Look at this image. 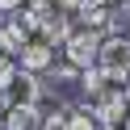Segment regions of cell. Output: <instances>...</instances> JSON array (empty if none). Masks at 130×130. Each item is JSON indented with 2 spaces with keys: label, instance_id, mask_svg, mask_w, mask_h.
I'll return each instance as SVG.
<instances>
[{
  "label": "cell",
  "instance_id": "1",
  "mask_svg": "<svg viewBox=\"0 0 130 130\" xmlns=\"http://www.w3.org/2000/svg\"><path fill=\"white\" fill-rule=\"evenodd\" d=\"M96 67H101L113 84H122V80L130 76V34H105L101 51H96Z\"/></svg>",
  "mask_w": 130,
  "mask_h": 130
},
{
  "label": "cell",
  "instance_id": "2",
  "mask_svg": "<svg viewBox=\"0 0 130 130\" xmlns=\"http://www.w3.org/2000/svg\"><path fill=\"white\" fill-rule=\"evenodd\" d=\"M101 29H88V25H76L71 29V38L63 42V59L71 63V67H92L96 63V51H101Z\"/></svg>",
  "mask_w": 130,
  "mask_h": 130
},
{
  "label": "cell",
  "instance_id": "3",
  "mask_svg": "<svg viewBox=\"0 0 130 130\" xmlns=\"http://www.w3.org/2000/svg\"><path fill=\"white\" fill-rule=\"evenodd\" d=\"M59 63V46H51L46 38H29L25 46H21V55H17V67H25V71H38V76H46V71Z\"/></svg>",
  "mask_w": 130,
  "mask_h": 130
},
{
  "label": "cell",
  "instance_id": "4",
  "mask_svg": "<svg viewBox=\"0 0 130 130\" xmlns=\"http://www.w3.org/2000/svg\"><path fill=\"white\" fill-rule=\"evenodd\" d=\"M88 105H92V113H96L101 126H122L126 113H130V101H126V92H122V84H118V88H105V92L92 96Z\"/></svg>",
  "mask_w": 130,
  "mask_h": 130
},
{
  "label": "cell",
  "instance_id": "5",
  "mask_svg": "<svg viewBox=\"0 0 130 130\" xmlns=\"http://www.w3.org/2000/svg\"><path fill=\"white\" fill-rule=\"evenodd\" d=\"M13 101H21V105H42V96H46V84H42V76L38 71H25V67H17V80H13Z\"/></svg>",
  "mask_w": 130,
  "mask_h": 130
},
{
  "label": "cell",
  "instance_id": "6",
  "mask_svg": "<svg viewBox=\"0 0 130 130\" xmlns=\"http://www.w3.org/2000/svg\"><path fill=\"white\" fill-rule=\"evenodd\" d=\"M109 0H80L76 4V13H71V17H76V25H88V29H109Z\"/></svg>",
  "mask_w": 130,
  "mask_h": 130
},
{
  "label": "cell",
  "instance_id": "7",
  "mask_svg": "<svg viewBox=\"0 0 130 130\" xmlns=\"http://www.w3.org/2000/svg\"><path fill=\"white\" fill-rule=\"evenodd\" d=\"M42 105H13V109L9 113H4V118H0V126H4V130H42Z\"/></svg>",
  "mask_w": 130,
  "mask_h": 130
},
{
  "label": "cell",
  "instance_id": "8",
  "mask_svg": "<svg viewBox=\"0 0 130 130\" xmlns=\"http://www.w3.org/2000/svg\"><path fill=\"white\" fill-rule=\"evenodd\" d=\"M109 84H113V80L105 76V71L96 67V63H92V67H80V88H84V101H92V96H101V92H105Z\"/></svg>",
  "mask_w": 130,
  "mask_h": 130
},
{
  "label": "cell",
  "instance_id": "9",
  "mask_svg": "<svg viewBox=\"0 0 130 130\" xmlns=\"http://www.w3.org/2000/svg\"><path fill=\"white\" fill-rule=\"evenodd\" d=\"M42 130H71V122H67V105H51V109L42 113Z\"/></svg>",
  "mask_w": 130,
  "mask_h": 130
},
{
  "label": "cell",
  "instance_id": "10",
  "mask_svg": "<svg viewBox=\"0 0 130 130\" xmlns=\"http://www.w3.org/2000/svg\"><path fill=\"white\" fill-rule=\"evenodd\" d=\"M13 80H17V55H4V51H0V92L13 88Z\"/></svg>",
  "mask_w": 130,
  "mask_h": 130
},
{
  "label": "cell",
  "instance_id": "11",
  "mask_svg": "<svg viewBox=\"0 0 130 130\" xmlns=\"http://www.w3.org/2000/svg\"><path fill=\"white\" fill-rule=\"evenodd\" d=\"M21 4H25V0H0V9H4V13H17Z\"/></svg>",
  "mask_w": 130,
  "mask_h": 130
},
{
  "label": "cell",
  "instance_id": "12",
  "mask_svg": "<svg viewBox=\"0 0 130 130\" xmlns=\"http://www.w3.org/2000/svg\"><path fill=\"white\" fill-rule=\"evenodd\" d=\"M55 4H59L63 13H76V4H80V0H55Z\"/></svg>",
  "mask_w": 130,
  "mask_h": 130
},
{
  "label": "cell",
  "instance_id": "13",
  "mask_svg": "<svg viewBox=\"0 0 130 130\" xmlns=\"http://www.w3.org/2000/svg\"><path fill=\"white\" fill-rule=\"evenodd\" d=\"M122 92H126V101H130V76H126V80H122Z\"/></svg>",
  "mask_w": 130,
  "mask_h": 130
},
{
  "label": "cell",
  "instance_id": "14",
  "mask_svg": "<svg viewBox=\"0 0 130 130\" xmlns=\"http://www.w3.org/2000/svg\"><path fill=\"white\" fill-rule=\"evenodd\" d=\"M122 130H130V113H126V122H122Z\"/></svg>",
  "mask_w": 130,
  "mask_h": 130
},
{
  "label": "cell",
  "instance_id": "15",
  "mask_svg": "<svg viewBox=\"0 0 130 130\" xmlns=\"http://www.w3.org/2000/svg\"><path fill=\"white\" fill-rule=\"evenodd\" d=\"M101 130H122V126H101Z\"/></svg>",
  "mask_w": 130,
  "mask_h": 130
},
{
  "label": "cell",
  "instance_id": "16",
  "mask_svg": "<svg viewBox=\"0 0 130 130\" xmlns=\"http://www.w3.org/2000/svg\"><path fill=\"white\" fill-rule=\"evenodd\" d=\"M4 17H9V13H4V9H0V21H4Z\"/></svg>",
  "mask_w": 130,
  "mask_h": 130
},
{
  "label": "cell",
  "instance_id": "17",
  "mask_svg": "<svg viewBox=\"0 0 130 130\" xmlns=\"http://www.w3.org/2000/svg\"><path fill=\"white\" fill-rule=\"evenodd\" d=\"M109 4H122V0H109Z\"/></svg>",
  "mask_w": 130,
  "mask_h": 130
},
{
  "label": "cell",
  "instance_id": "18",
  "mask_svg": "<svg viewBox=\"0 0 130 130\" xmlns=\"http://www.w3.org/2000/svg\"><path fill=\"white\" fill-rule=\"evenodd\" d=\"M0 130H4V126H0Z\"/></svg>",
  "mask_w": 130,
  "mask_h": 130
}]
</instances>
